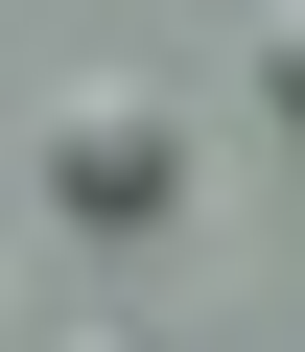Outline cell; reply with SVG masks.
Wrapping results in <instances>:
<instances>
[{"label": "cell", "instance_id": "1", "mask_svg": "<svg viewBox=\"0 0 305 352\" xmlns=\"http://www.w3.org/2000/svg\"><path fill=\"white\" fill-rule=\"evenodd\" d=\"M24 188H47L71 235H165V212L212 188V141H188V94H165V71H94V94H47V118H24Z\"/></svg>", "mask_w": 305, "mask_h": 352}, {"label": "cell", "instance_id": "3", "mask_svg": "<svg viewBox=\"0 0 305 352\" xmlns=\"http://www.w3.org/2000/svg\"><path fill=\"white\" fill-rule=\"evenodd\" d=\"M47 352H141V329H47Z\"/></svg>", "mask_w": 305, "mask_h": 352}, {"label": "cell", "instance_id": "2", "mask_svg": "<svg viewBox=\"0 0 305 352\" xmlns=\"http://www.w3.org/2000/svg\"><path fill=\"white\" fill-rule=\"evenodd\" d=\"M258 94H282V141H305V0H258Z\"/></svg>", "mask_w": 305, "mask_h": 352}]
</instances>
